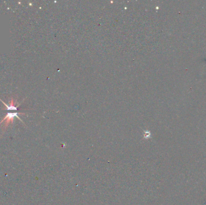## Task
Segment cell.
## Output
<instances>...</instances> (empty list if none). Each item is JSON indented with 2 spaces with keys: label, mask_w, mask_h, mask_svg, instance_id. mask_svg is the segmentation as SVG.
I'll return each instance as SVG.
<instances>
[{
  "label": "cell",
  "mask_w": 206,
  "mask_h": 205,
  "mask_svg": "<svg viewBox=\"0 0 206 205\" xmlns=\"http://www.w3.org/2000/svg\"><path fill=\"white\" fill-rule=\"evenodd\" d=\"M20 114H25L22 113H7V114L5 116V117L1 120V122H0V125H1L3 122H4V128L5 129L10 123L13 122V119L15 117H17L18 119H19L20 120H21V122H22L21 119L19 117Z\"/></svg>",
  "instance_id": "6da1fadb"
},
{
  "label": "cell",
  "mask_w": 206,
  "mask_h": 205,
  "mask_svg": "<svg viewBox=\"0 0 206 205\" xmlns=\"http://www.w3.org/2000/svg\"><path fill=\"white\" fill-rule=\"evenodd\" d=\"M0 100H1V101L3 102V104H4L6 107H7V110H15V111L17 110V107L15 106L16 102V101H14L13 99L12 98H11V100L10 101L9 105H7L5 103H4V102L1 99H0Z\"/></svg>",
  "instance_id": "7a4b0ae2"
}]
</instances>
